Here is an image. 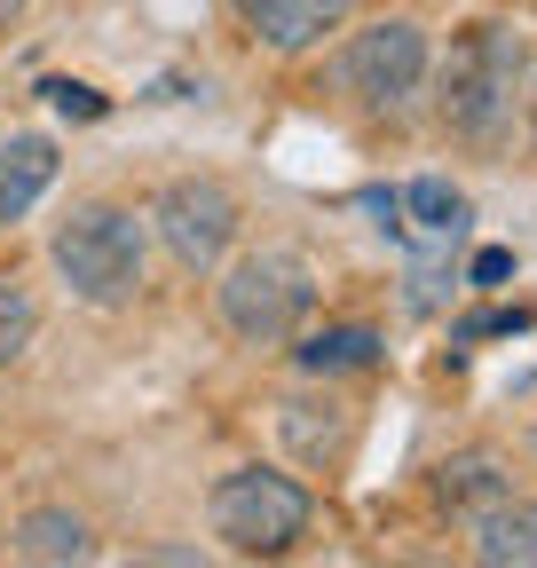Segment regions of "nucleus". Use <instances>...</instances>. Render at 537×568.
<instances>
[{
    "label": "nucleus",
    "instance_id": "f257e3e1",
    "mask_svg": "<svg viewBox=\"0 0 537 568\" xmlns=\"http://www.w3.org/2000/svg\"><path fill=\"white\" fill-rule=\"evenodd\" d=\"M48 261H55L63 284H72V301H88V308H126L134 293H143V222H134L126 205L88 197V205H72V213L55 222Z\"/></svg>",
    "mask_w": 537,
    "mask_h": 568
},
{
    "label": "nucleus",
    "instance_id": "f03ea898",
    "mask_svg": "<svg viewBox=\"0 0 537 568\" xmlns=\"http://www.w3.org/2000/svg\"><path fill=\"white\" fill-rule=\"evenodd\" d=\"M316 308V276L301 253L285 245H261V253H237L222 268V324L245 339V347H285Z\"/></svg>",
    "mask_w": 537,
    "mask_h": 568
},
{
    "label": "nucleus",
    "instance_id": "7ed1b4c3",
    "mask_svg": "<svg viewBox=\"0 0 537 568\" xmlns=\"http://www.w3.org/2000/svg\"><path fill=\"white\" fill-rule=\"evenodd\" d=\"M521 63H529V48H521V32H506V24L458 32V48H450V63H443V119H450L458 134L490 142V134L506 126V111H514Z\"/></svg>",
    "mask_w": 537,
    "mask_h": 568
},
{
    "label": "nucleus",
    "instance_id": "20e7f679",
    "mask_svg": "<svg viewBox=\"0 0 537 568\" xmlns=\"http://www.w3.org/2000/svg\"><path fill=\"white\" fill-rule=\"evenodd\" d=\"M206 521L230 552H293L308 537V489L277 466H237L214 481Z\"/></svg>",
    "mask_w": 537,
    "mask_h": 568
},
{
    "label": "nucleus",
    "instance_id": "39448f33",
    "mask_svg": "<svg viewBox=\"0 0 537 568\" xmlns=\"http://www.w3.org/2000/svg\"><path fill=\"white\" fill-rule=\"evenodd\" d=\"M151 222H159L166 253H174L190 276H214V268L230 261V245H237V197H230L214 174H182V182L159 190Z\"/></svg>",
    "mask_w": 537,
    "mask_h": 568
},
{
    "label": "nucleus",
    "instance_id": "423d86ee",
    "mask_svg": "<svg viewBox=\"0 0 537 568\" xmlns=\"http://www.w3.org/2000/svg\"><path fill=\"white\" fill-rule=\"evenodd\" d=\"M348 88L372 103V111H395V103H412L427 88V32L412 17H387V24H364L348 40Z\"/></svg>",
    "mask_w": 537,
    "mask_h": 568
},
{
    "label": "nucleus",
    "instance_id": "0eeeda50",
    "mask_svg": "<svg viewBox=\"0 0 537 568\" xmlns=\"http://www.w3.org/2000/svg\"><path fill=\"white\" fill-rule=\"evenodd\" d=\"M348 17H356V0H261L245 24H253V40L268 55H308L324 32H341Z\"/></svg>",
    "mask_w": 537,
    "mask_h": 568
},
{
    "label": "nucleus",
    "instance_id": "6e6552de",
    "mask_svg": "<svg viewBox=\"0 0 537 568\" xmlns=\"http://www.w3.org/2000/svg\"><path fill=\"white\" fill-rule=\"evenodd\" d=\"M395 230L427 237V245H458L475 230V205H466V190H450L443 174H419L412 190H395Z\"/></svg>",
    "mask_w": 537,
    "mask_h": 568
},
{
    "label": "nucleus",
    "instance_id": "1a4fd4ad",
    "mask_svg": "<svg viewBox=\"0 0 537 568\" xmlns=\"http://www.w3.org/2000/svg\"><path fill=\"white\" fill-rule=\"evenodd\" d=\"M475 560L490 568H537V497H490L475 506Z\"/></svg>",
    "mask_w": 537,
    "mask_h": 568
},
{
    "label": "nucleus",
    "instance_id": "9d476101",
    "mask_svg": "<svg viewBox=\"0 0 537 568\" xmlns=\"http://www.w3.org/2000/svg\"><path fill=\"white\" fill-rule=\"evenodd\" d=\"M48 182H55V142L48 134H17L9 159H0V230L24 222V213L48 197Z\"/></svg>",
    "mask_w": 537,
    "mask_h": 568
},
{
    "label": "nucleus",
    "instance_id": "9b49d317",
    "mask_svg": "<svg viewBox=\"0 0 537 568\" xmlns=\"http://www.w3.org/2000/svg\"><path fill=\"white\" fill-rule=\"evenodd\" d=\"M9 545H17L24 560H48V568L88 560V552H95V537H88V521H80L72 506H32V514L9 529Z\"/></svg>",
    "mask_w": 537,
    "mask_h": 568
},
{
    "label": "nucleus",
    "instance_id": "f8f14e48",
    "mask_svg": "<svg viewBox=\"0 0 537 568\" xmlns=\"http://www.w3.org/2000/svg\"><path fill=\"white\" fill-rule=\"evenodd\" d=\"M277 435H285V450H293L301 466H324L332 450H341L348 418H341V403H316V395H285V403H277Z\"/></svg>",
    "mask_w": 537,
    "mask_h": 568
},
{
    "label": "nucleus",
    "instance_id": "ddd939ff",
    "mask_svg": "<svg viewBox=\"0 0 537 568\" xmlns=\"http://www.w3.org/2000/svg\"><path fill=\"white\" fill-rule=\"evenodd\" d=\"M379 364V332H364V324H341V332H308L301 339V372H372Z\"/></svg>",
    "mask_w": 537,
    "mask_h": 568
},
{
    "label": "nucleus",
    "instance_id": "4468645a",
    "mask_svg": "<svg viewBox=\"0 0 537 568\" xmlns=\"http://www.w3.org/2000/svg\"><path fill=\"white\" fill-rule=\"evenodd\" d=\"M435 497L458 506V514H475V506H490V497H506V474H498V458L466 450V458H443L435 466Z\"/></svg>",
    "mask_w": 537,
    "mask_h": 568
},
{
    "label": "nucleus",
    "instance_id": "2eb2a0df",
    "mask_svg": "<svg viewBox=\"0 0 537 568\" xmlns=\"http://www.w3.org/2000/svg\"><path fill=\"white\" fill-rule=\"evenodd\" d=\"M32 332H40L32 293H24V284H0V364H17V355L32 347Z\"/></svg>",
    "mask_w": 537,
    "mask_h": 568
},
{
    "label": "nucleus",
    "instance_id": "dca6fc26",
    "mask_svg": "<svg viewBox=\"0 0 537 568\" xmlns=\"http://www.w3.org/2000/svg\"><path fill=\"white\" fill-rule=\"evenodd\" d=\"M443 293H458V268H450V245H443L435 261H419V268H412V308L427 316V308H443Z\"/></svg>",
    "mask_w": 537,
    "mask_h": 568
},
{
    "label": "nucleus",
    "instance_id": "f3484780",
    "mask_svg": "<svg viewBox=\"0 0 537 568\" xmlns=\"http://www.w3.org/2000/svg\"><path fill=\"white\" fill-rule=\"evenodd\" d=\"M40 95H48L55 111H72V119H95V111H103V103H95V88H80V80H48Z\"/></svg>",
    "mask_w": 537,
    "mask_h": 568
},
{
    "label": "nucleus",
    "instance_id": "a211bd4d",
    "mask_svg": "<svg viewBox=\"0 0 537 568\" xmlns=\"http://www.w3.org/2000/svg\"><path fill=\"white\" fill-rule=\"evenodd\" d=\"M521 324H529L521 308H498V316H466V324H458V339H490V332H521Z\"/></svg>",
    "mask_w": 537,
    "mask_h": 568
},
{
    "label": "nucleus",
    "instance_id": "6ab92c4d",
    "mask_svg": "<svg viewBox=\"0 0 537 568\" xmlns=\"http://www.w3.org/2000/svg\"><path fill=\"white\" fill-rule=\"evenodd\" d=\"M506 268H514V261H506V253H483V261H475V284H498V276H506Z\"/></svg>",
    "mask_w": 537,
    "mask_h": 568
},
{
    "label": "nucleus",
    "instance_id": "aec40b11",
    "mask_svg": "<svg viewBox=\"0 0 537 568\" xmlns=\"http://www.w3.org/2000/svg\"><path fill=\"white\" fill-rule=\"evenodd\" d=\"M17 17H24V0H0V40L17 32Z\"/></svg>",
    "mask_w": 537,
    "mask_h": 568
},
{
    "label": "nucleus",
    "instance_id": "412c9836",
    "mask_svg": "<svg viewBox=\"0 0 537 568\" xmlns=\"http://www.w3.org/2000/svg\"><path fill=\"white\" fill-rule=\"evenodd\" d=\"M253 9H261V0H237V17H253Z\"/></svg>",
    "mask_w": 537,
    "mask_h": 568
},
{
    "label": "nucleus",
    "instance_id": "4be33fe9",
    "mask_svg": "<svg viewBox=\"0 0 537 568\" xmlns=\"http://www.w3.org/2000/svg\"><path fill=\"white\" fill-rule=\"evenodd\" d=\"M0 552H9V529H0Z\"/></svg>",
    "mask_w": 537,
    "mask_h": 568
}]
</instances>
